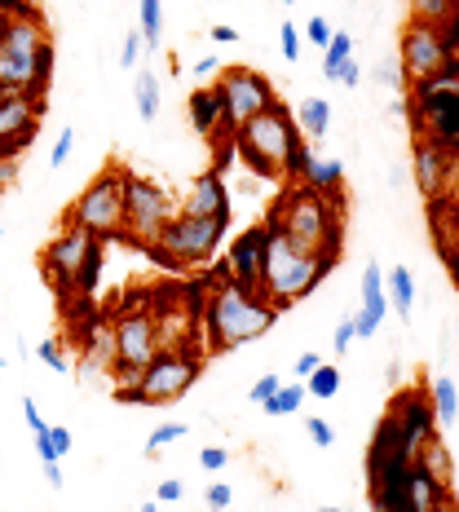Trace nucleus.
I'll return each mask as SVG.
<instances>
[{
	"label": "nucleus",
	"mask_w": 459,
	"mask_h": 512,
	"mask_svg": "<svg viewBox=\"0 0 459 512\" xmlns=\"http://www.w3.org/2000/svg\"><path fill=\"white\" fill-rule=\"evenodd\" d=\"M212 89H217V98H221V120H226L230 137H234L239 124H248L252 115H261L265 106L279 102L274 80L265 76V71H252V67H226Z\"/></svg>",
	"instance_id": "obj_10"
},
{
	"label": "nucleus",
	"mask_w": 459,
	"mask_h": 512,
	"mask_svg": "<svg viewBox=\"0 0 459 512\" xmlns=\"http://www.w3.org/2000/svg\"><path fill=\"white\" fill-rule=\"evenodd\" d=\"M45 482H49L53 490H62V468H58V464H45Z\"/></svg>",
	"instance_id": "obj_53"
},
{
	"label": "nucleus",
	"mask_w": 459,
	"mask_h": 512,
	"mask_svg": "<svg viewBox=\"0 0 459 512\" xmlns=\"http://www.w3.org/2000/svg\"><path fill=\"white\" fill-rule=\"evenodd\" d=\"M265 226H270V221H265ZM336 265H340L336 256L309 252V248H301V243L287 239L283 230L270 226V243H265V261H261V296L283 314L287 305L305 301V296L314 292Z\"/></svg>",
	"instance_id": "obj_3"
},
{
	"label": "nucleus",
	"mask_w": 459,
	"mask_h": 512,
	"mask_svg": "<svg viewBox=\"0 0 459 512\" xmlns=\"http://www.w3.org/2000/svg\"><path fill=\"white\" fill-rule=\"evenodd\" d=\"M84 371L80 376H89V371H111L115 367V340H111V323H98V332L89 336V345H84Z\"/></svg>",
	"instance_id": "obj_26"
},
{
	"label": "nucleus",
	"mask_w": 459,
	"mask_h": 512,
	"mask_svg": "<svg viewBox=\"0 0 459 512\" xmlns=\"http://www.w3.org/2000/svg\"><path fill=\"white\" fill-rule=\"evenodd\" d=\"M0 239H5V230H0Z\"/></svg>",
	"instance_id": "obj_58"
},
{
	"label": "nucleus",
	"mask_w": 459,
	"mask_h": 512,
	"mask_svg": "<svg viewBox=\"0 0 459 512\" xmlns=\"http://www.w3.org/2000/svg\"><path fill=\"white\" fill-rule=\"evenodd\" d=\"M265 243H270V226L265 221H256V226L239 230L230 239V256L221 261L217 274H226L230 283L239 287H252V292H261V261H265Z\"/></svg>",
	"instance_id": "obj_17"
},
{
	"label": "nucleus",
	"mask_w": 459,
	"mask_h": 512,
	"mask_svg": "<svg viewBox=\"0 0 459 512\" xmlns=\"http://www.w3.org/2000/svg\"><path fill=\"white\" fill-rule=\"evenodd\" d=\"M279 45H283V58H287V62H301V36H296L292 23L279 27Z\"/></svg>",
	"instance_id": "obj_41"
},
{
	"label": "nucleus",
	"mask_w": 459,
	"mask_h": 512,
	"mask_svg": "<svg viewBox=\"0 0 459 512\" xmlns=\"http://www.w3.org/2000/svg\"><path fill=\"white\" fill-rule=\"evenodd\" d=\"M177 212H186V217H230V186H226V173H217V168L199 173L186 190H181Z\"/></svg>",
	"instance_id": "obj_18"
},
{
	"label": "nucleus",
	"mask_w": 459,
	"mask_h": 512,
	"mask_svg": "<svg viewBox=\"0 0 459 512\" xmlns=\"http://www.w3.org/2000/svg\"><path fill=\"white\" fill-rule=\"evenodd\" d=\"M274 230H283L292 243L318 252V256H336L345 248V204L327 195H314V190L296 186V181H283L279 199L265 212Z\"/></svg>",
	"instance_id": "obj_2"
},
{
	"label": "nucleus",
	"mask_w": 459,
	"mask_h": 512,
	"mask_svg": "<svg viewBox=\"0 0 459 512\" xmlns=\"http://www.w3.org/2000/svg\"><path fill=\"white\" fill-rule=\"evenodd\" d=\"M111 340H115V376L120 384H133L142 376V367L159 354V332L151 309H124L111 318Z\"/></svg>",
	"instance_id": "obj_11"
},
{
	"label": "nucleus",
	"mask_w": 459,
	"mask_h": 512,
	"mask_svg": "<svg viewBox=\"0 0 459 512\" xmlns=\"http://www.w3.org/2000/svg\"><path fill=\"white\" fill-rule=\"evenodd\" d=\"M279 309L265 301L252 287L230 283L226 274H217V283H208V301L204 314H199V336H204V354H230V349L248 345V340H261L274 327Z\"/></svg>",
	"instance_id": "obj_1"
},
{
	"label": "nucleus",
	"mask_w": 459,
	"mask_h": 512,
	"mask_svg": "<svg viewBox=\"0 0 459 512\" xmlns=\"http://www.w3.org/2000/svg\"><path fill=\"white\" fill-rule=\"evenodd\" d=\"M36 354H40V362H45L49 371H58V376H67V371H71V362H67V354H62L58 340H40Z\"/></svg>",
	"instance_id": "obj_33"
},
{
	"label": "nucleus",
	"mask_w": 459,
	"mask_h": 512,
	"mask_svg": "<svg viewBox=\"0 0 459 512\" xmlns=\"http://www.w3.org/2000/svg\"><path fill=\"white\" fill-rule=\"evenodd\" d=\"M279 384H283L279 376H261V380H256V384H252V393H248V398L256 402V407H265V402H270V398H274V393H279Z\"/></svg>",
	"instance_id": "obj_43"
},
{
	"label": "nucleus",
	"mask_w": 459,
	"mask_h": 512,
	"mask_svg": "<svg viewBox=\"0 0 459 512\" xmlns=\"http://www.w3.org/2000/svg\"><path fill=\"white\" fill-rule=\"evenodd\" d=\"M354 340H358V332H354V318H345V323L336 327V354H345V349L354 345Z\"/></svg>",
	"instance_id": "obj_48"
},
{
	"label": "nucleus",
	"mask_w": 459,
	"mask_h": 512,
	"mask_svg": "<svg viewBox=\"0 0 459 512\" xmlns=\"http://www.w3.org/2000/svg\"><path fill=\"white\" fill-rule=\"evenodd\" d=\"M0 367H9V362H5V354H0Z\"/></svg>",
	"instance_id": "obj_57"
},
{
	"label": "nucleus",
	"mask_w": 459,
	"mask_h": 512,
	"mask_svg": "<svg viewBox=\"0 0 459 512\" xmlns=\"http://www.w3.org/2000/svg\"><path fill=\"white\" fill-rule=\"evenodd\" d=\"M318 367H323V354H314V349H305V354L296 358V380H305L309 371H318Z\"/></svg>",
	"instance_id": "obj_47"
},
{
	"label": "nucleus",
	"mask_w": 459,
	"mask_h": 512,
	"mask_svg": "<svg viewBox=\"0 0 459 512\" xmlns=\"http://www.w3.org/2000/svg\"><path fill=\"white\" fill-rule=\"evenodd\" d=\"M133 102H137V115H142V124H155L159 120V76H155V71H137Z\"/></svg>",
	"instance_id": "obj_27"
},
{
	"label": "nucleus",
	"mask_w": 459,
	"mask_h": 512,
	"mask_svg": "<svg viewBox=\"0 0 459 512\" xmlns=\"http://www.w3.org/2000/svg\"><path fill=\"white\" fill-rule=\"evenodd\" d=\"M442 256H446V270H451V283H455V292H459V234L451 239V248H446Z\"/></svg>",
	"instance_id": "obj_50"
},
{
	"label": "nucleus",
	"mask_w": 459,
	"mask_h": 512,
	"mask_svg": "<svg viewBox=\"0 0 459 512\" xmlns=\"http://www.w3.org/2000/svg\"><path fill=\"white\" fill-rule=\"evenodd\" d=\"M433 512H459V504H455V495H442L437 499V508Z\"/></svg>",
	"instance_id": "obj_54"
},
{
	"label": "nucleus",
	"mask_w": 459,
	"mask_h": 512,
	"mask_svg": "<svg viewBox=\"0 0 459 512\" xmlns=\"http://www.w3.org/2000/svg\"><path fill=\"white\" fill-rule=\"evenodd\" d=\"M190 124H195L199 137H208V142H230L226 133V120H221V98L212 84L190 93Z\"/></svg>",
	"instance_id": "obj_20"
},
{
	"label": "nucleus",
	"mask_w": 459,
	"mask_h": 512,
	"mask_svg": "<svg viewBox=\"0 0 459 512\" xmlns=\"http://www.w3.org/2000/svg\"><path fill=\"white\" fill-rule=\"evenodd\" d=\"M137 512H159V499H151V504H142Z\"/></svg>",
	"instance_id": "obj_55"
},
{
	"label": "nucleus",
	"mask_w": 459,
	"mask_h": 512,
	"mask_svg": "<svg viewBox=\"0 0 459 512\" xmlns=\"http://www.w3.org/2000/svg\"><path fill=\"white\" fill-rule=\"evenodd\" d=\"M407 14L415 18V23L446 27L459 40V5L455 0H407Z\"/></svg>",
	"instance_id": "obj_24"
},
{
	"label": "nucleus",
	"mask_w": 459,
	"mask_h": 512,
	"mask_svg": "<svg viewBox=\"0 0 459 512\" xmlns=\"http://www.w3.org/2000/svg\"><path fill=\"white\" fill-rule=\"evenodd\" d=\"M384 314H389V301H384V270L371 261L367 270H362V309L354 314V332L371 340L380 332Z\"/></svg>",
	"instance_id": "obj_19"
},
{
	"label": "nucleus",
	"mask_w": 459,
	"mask_h": 512,
	"mask_svg": "<svg viewBox=\"0 0 459 512\" xmlns=\"http://www.w3.org/2000/svg\"><path fill=\"white\" fill-rule=\"evenodd\" d=\"M204 349H159V354L142 367L137 376V393L146 398V407H168V402H181L195 380L204 376Z\"/></svg>",
	"instance_id": "obj_9"
},
{
	"label": "nucleus",
	"mask_w": 459,
	"mask_h": 512,
	"mask_svg": "<svg viewBox=\"0 0 459 512\" xmlns=\"http://www.w3.org/2000/svg\"><path fill=\"white\" fill-rule=\"evenodd\" d=\"M455 5H459V0H455Z\"/></svg>",
	"instance_id": "obj_59"
},
{
	"label": "nucleus",
	"mask_w": 459,
	"mask_h": 512,
	"mask_svg": "<svg viewBox=\"0 0 459 512\" xmlns=\"http://www.w3.org/2000/svg\"><path fill=\"white\" fill-rule=\"evenodd\" d=\"M45 120V98L36 93H9L0 102V155H23L40 133Z\"/></svg>",
	"instance_id": "obj_15"
},
{
	"label": "nucleus",
	"mask_w": 459,
	"mask_h": 512,
	"mask_svg": "<svg viewBox=\"0 0 459 512\" xmlns=\"http://www.w3.org/2000/svg\"><path fill=\"white\" fill-rule=\"evenodd\" d=\"M137 31H142L146 49H159V40H164V9H159V0H137Z\"/></svg>",
	"instance_id": "obj_28"
},
{
	"label": "nucleus",
	"mask_w": 459,
	"mask_h": 512,
	"mask_svg": "<svg viewBox=\"0 0 459 512\" xmlns=\"http://www.w3.org/2000/svg\"><path fill=\"white\" fill-rule=\"evenodd\" d=\"M102 248H106V243H102ZM93 252L89 256V261H84V274H80V292L76 296H89L93 292V287H98V274H102V261H106V252Z\"/></svg>",
	"instance_id": "obj_35"
},
{
	"label": "nucleus",
	"mask_w": 459,
	"mask_h": 512,
	"mask_svg": "<svg viewBox=\"0 0 459 512\" xmlns=\"http://www.w3.org/2000/svg\"><path fill=\"white\" fill-rule=\"evenodd\" d=\"M318 512H345V508H332V504H327V508H318Z\"/></svg>",
	"instance_id": "obj_56"
},
{
	"label": "nucleus",
	"mask_w": 459,
	"mask_h": 512,
	"mask_svg": "<svg viewBox=\"0 0 459 512\" xmlns=\"http://www.w3.org/2000/svg\"><path fill=\"white\" fill-rule=\"evenodd\" d=\"M345 58H354V36H349V31H332V40H327V49H323V76L336 80Z\"/></svg>",
	"instance_id": "obj_31"
},
{
	"label": "nucleus",
	"mask_w": 459,
	"mask_h": 512,
	"mask_svg": "<svg viewBox=\"0 0 459 512\" xmlns=\"http://www.w3.org/2000/svg\"><path fill=\"white\" fill-rule=\"evenodd\" d=\"M23 420H27V429H31V433H45V429H49V424H45V415L36 411V402H31V398L23 402Z\"/></svg>",
	"instance_id": "obj_49"
},
{
	"label": "nucleus",
	"mask_w": 459,
	"mask_h": 512,
	"mask_svg": "<svg viewBox=\"0 0 459 512\" xmlns=\"http://www.w3.org/2000/svg\"><path fill=\"white\" fill-rule=\"evenodd\" d=\"M429 407H433L437 429H455V420H459V384L451 376H437L429 384Z\"/></svg>",
	"instance_id": "obj_23"
},
{
	"label": "nucleus",
	"mask_w": 459,
	"mask_h": 512,
	"mask_svg": "<svg viewBox=\"0 0 459 512\" xmlns=\"http://www.w3.org/2000/svg\"><path fill=\"white\" fill-rule=\"evenodd\" d=\"M292 120H296V133H301L305 142H318V137H327V128H332V102L301 98V106L292 111Z\"/></svg>",
	"instance_id": "obj_22"
},
{
	"label": "nucleus",
	"mask_w": 459,
	"mask_h": 512,
	"mask_svg": "<svg viewBox=\"0 0 459 512\" xmlns=\"http://www.w3.org/2000/svg\"><path fill=\"white\" fill-rule=\"evenodd\" d=\"M398 58H402V84H411V89L429 80L459 84V40L446 27L411 18L398 36Z\"/></svg>",
	"instance_id": "obj_5"
},
{
	"label": "nucleus",
	"mask_w": 459,
	"mask_h": 512,
	"mask_svg": "<svg viewBox=\"0 0 459 512\" xmlns=\"http://www.w3.org/2000/svg\"><path fill=\"white\" fill-rule=\"evenodd\" d=\"M186 495V482H177V477H168V482H159V504H177V499Z\"/></svg>",
	"instance_id": "obj_46"
},
{
	"label": "nucleus",
	"mask_w": 459,
	"mask_h": 512,
	"mask_svg": "<svg viewBox=\"0 0 459 512\" xmlns=\"http://www.w3.org/2000/svg\"><path fill=\"white\" fill-rule=\"evenodd\" d=\"M287 181L314 190V195L340 199L345 195V164H340L336 155H323L314 142H301L292 155V164H287Z\"/></svg>",
	"instance_id": "obj_16"
},
{
	"label": "nucleus",
	"mask_w": 459,
	"mask_h": 512,
	"mask_svg": "<svg viewBox=\"0 0 459 512\" xmlns=\"http://www.w3.org/2000/svg\"><path fill=\"white\" fill-rule=\"evenodd\" d=\"M124 177H128V168L106 164L102 173L71 199V208L62 212V226H80L102 243L120 239L124 234Z\"/></svg>",
	"instance_id": "obj_7"
},
{
	"label": "nucleus",
	"mask_w": 459,
	"mask_h": 512,
	"mask_svg": "<svg viewBox=\"0 0 459 512\" xmlns=\"http://www.w3.org/2000/svg\"><path fill=\"white\" fill-rule=\"evenodd\" d=\"M212 40H217V45H239V31L221 23V27H212Z\"/></svg>",
	"instance_id": "obj_51"
},
{
	"label": "nucleus",
	"mask_w": 459,
	"mask_h": 512,
	"mask_svg": "<svg viewBox=\"0 0 459 512\" xmlns=\"http://www.w3.org/2000/svg\"><path fill=\"white\" fill-rule=\"evenodd\" d=\"M173 217H177V199L168 195V186H159L151 177H137V173L124 177V234H120L124 243L146 252Z\"/></svg>",
	"instance_id": "obj_8"
},
{
	"label": "nucleus",
	"mask_w": 459,
	"mask_h": 512,
	"mask_svg": "<svg viewBox=\"0 0 459 512\" xmlns=\"http://www.w3.org/2000/svg\"><path fill=\"white\" fill-rule=\"evenodd\" d=\"M186 433H190L186 424L164 420V424H159V429H155L151 437H146V451H159V446H173V442H181V437H186Z\"/></svg>",
	"instance_id": "obj_32"
},
{
	"label": "nucleus",
	"mask_w": 459,
	"mask_h": 512,
	"mask_svg": "<svg viewBox=\"0 0 459 512\" xmlns=\"http://www.w3.org/2000/svg\"><path fill=\"white\" fill-rule=\"evenodd\" d=\"M102 248V239H93L89 230L80 226H62L58 234L49 239V248L40 252V270H45L49 287H58L62 296H76L80 292V274H84V261Z\"/></svg>",
	"instance_id": "obj_13"
},
{
	"label": "nucleus",
	"mask_w": 459,
	"mask_h": 512,
	"mask_svg": "<svg viewBox=\"0 0 459 512\" xmlns=\"http://www.w3.org/2000/svg\"><path fill=\"white\" fill-rule=\"evenodd\" d=\"M234 155L243 159V164L252 168L256 177L265 181H287V164H292L296 146H301V133H296V120L292 111H287L283 102L265 106L261 115H252L248 124L234 128Z\"/></svg>",
	"instance_id": "obj_4"
},
{
	"label": "nucleus",
	"mask_w": 459,
	"mask_h": 512,
	"mask_svg": "<svg viewBox=\"0 0 459 512\" xmlns=\"http://www.w3.org/2000/svg\"><path fill=\"white\" fill-rule=\"evenodd\" d=\"M226 234H230V217H186V212H177L146 252L155 261H164L168 270H199V265H208L217 256Z\"/></svg>",
	"instance_id": "obj_6"
},
{
	"label": "nucleus",
	"mask_w": 459,
	"mask_h": 512,
	"mask_svg": "<svg viewBox=\"0 0 459 512\" xmlns=\"http://www.w3.org/2000/svg\"><path fill=\"white\" fill-rule=\"evenodd\" d=\"M226 464H230L226 446H204V451H199V468H208V473H221Z\"/></svg>",
	"instance_id": "obj_40"
},
{
	"label": "nucleus",
	"mask_w": 459,
	"mask_h": 512,
	"mask_svg": "<svg viewBox=\"0 0 459 512\" xmlns=\"http://www.w3.org/2000/svg\"><path fill=\"white\" fill-rule=\"evenodd\" d=\"M142 49H146V40H142V31H128L124 36V45H120V67L128 71V67H137V58H142Z\"/></svg>",
	"instance_id": "obj_36"
},
{
	"label": "nucleus",
	"mask_w": 459,
	"mask_h": 512,
	"mask_svg": "<svg viewBox=\"0 0 459 512\" xmlns=\"http://www.w3.org/2000/svg\"><path fill=\"white\" fill-rule=\"evenodd\" d=\"M340 380H345V376H340L336 362H323V367L309 371V376H305L301 384H305L309 398H336V393H340Z\"/></svg>",
	"instance_id": "obj_29"
},
{
	"label": "nucleus",
	"mask_w": 459,
	"mask_h": 512,
	"mask_svg": "<svg viewBox=\"0 0 459 512\" xmlns=\"http://www.w3.org/2000/svg\"><path fill=\"white\" fill-rule=\"evenodd\" d=\"M204 504H208V512H226V508L234 504V490H230L226 482H212V486L204 490Z\"/></svg>",
	"instance_id": "obj_39"
},
{
	"label": "nucleus",
	"mask_w": 459,
	"mask_h": 512,
	"mask_svg": "<svg viewBox=\"0 0 459 512\" xmlns=\"http://www.w3.org/2000/svg\"><path fill=\"white\" fill-rule=\"evenodd\" d=\"M49 442H53V455L67 460L71 446H76V437H71V429H62V424H49Z\"/></svg>",
	"instance_id": "obj_42"
},
{
	"label": "nucleus",
	"mask_w": 459,
	"mask_h": 512,
	"mask_svg": "<svg viewBox=\"0 0 459 512\" xmlns=\"http://www.w3.org/2000/svg\"><path fill=\"white\" fill-rule=\"evenodd\" d=\"M415 186L429 199H459V146H442L429 137H415Z\"/></svg>",
	"instance_id": "obj_14"
},
{
	"label": "nucleus",
	"mask_w": 459,
	"mask_h": 512,
	"mask_svg": "<svg viewBox=\"0 0 459 512\" xmlns=\"http://www.w3.org/2000/svg\"><path fill=\"white\" fill-rule=\"evenodd\" d=\"M336 80L345 84V89H358V84H362V62L345 58V62H340V71H336Z\"/></svg>",
	"instance_id": "obj_44"
},
{
	"label": "nucleus",
	"mask_w": 459,
	"mask_h": 512,
	"mask_svg": "<svg viewBox=\"0 0 459 512\" xmlns=\"http://www.w3.org/2000/svg\"><path fill=\"white\" fill-rule=\"evenodd\" d=\"M71 146H76V128H62L58 133V142H53V151H49V168H62L71 159Z\"/></svg>",
	"instance_id": "obj_37"
},
{
	"label": "nucleus",
	"mask_w": 459,
	"mask_h": 512,
	"mask_svg": "<svg viewBox=\"0 0 459 512\" xmlns=\"http://www.w3.org/2000/svg\"><path fill=\"white\" fill-rule=\"evenodd\" d=\"M305 433H309V442H314L318 451H327V446H336V429L323 420V415H309V420H305Z\"/></svg>",
	"instance_id": "obj_34"
},
{
	"label": "nucleus",
	"mask_w": 459,
	"mask_h": 512,
	"mask_svg": "<svg viewBox=\"0 0 459 512\" xmlns=\"http://www.w3.org/2000/svg\"><path fill=\"white\" fill-rule=\"evenodd\" d=\"M305 36L314 40V45L327 49V40H332V23H327V18H309V23H305Z\"/></svg>",
	"instance_id": "obj_45"
},
{
	"label": "nucleus",
	"mask_w": 459,
	"mask_h": 512,
	"mask_svg": "<svg viewBox=\"0 0 459 512\" xmlns=\"http://www.w3.org/2000/svg\"><path fill=\"white\" fill-rule=\"evenodd\" d=\"M384 301H389L393 314L411 318V309H415V274L407 270V265H393V270L384 274Z\"/></svg>",
	"instance_id": "obj_25"
},
{
	"label": "nucleus",
	"mask_w": 459,
	"mask_h": 512,
	"mask_svg": "<svg viewBox=\"0 0 459 512\" xmlns=\"http://www.w3.org/2000/svg\"><path fill=\"white\" fill-rule=\"evenodd\" d=\"M217 71H221L217 58H199V62H195V76H217Z\"/></svg>",
	"instance_id": "obj_52"
},
{
	"label": "nucleus",
	"mask_w": 459,
	"mask_h": 512,
	"mask_svg": "<svg viewBox=\"0 0 459 512\" xmlns=\"http://www.w3.org/2000/svg\"><path fill=\"white\" fill-rule=\"evenodd\" d=\"M411 115L415 137H429L442 146H459V84L429 80L411 89Z\"/></svg>",
	"instance_id": "obj_12"
},
{
	"label": "nucleus",
	"mask_w": 459,
	"mask_h": 512,
	"mask_svg": "<svg viewBox=\"0 0 459 512\" xmlns=\"http://www.w3.org/2000/svg\"><path fill=\"white\" fill-rule=\"evenodd\" d=\"M305 398H309V393H305V384H301V380L279 384V393H274V398L265 402V415H274V420H283V415L301 411V402H305Z\"/></svg>",
	"instance_id": "obj_30"
},
{
	"label": "nucleus",
	"mask_w": 459,
	"mask_h": 512,
	"mask_svg": "<svg viewBox=\"0 0 459 512\" xmlns=\"http://www.w3.org/2000/svg\"><path fill=\"white\" fill-rule=\"evenodd\" d=\"M415 468H420L424 477H429L433 486H442V490H451L455 486V460H451V446L442 442V433H433V437H424V446L415 451Z\"/></svg>",
	"instance_id": "obj_21"
},
{
	"label": "nucleus",
	"mask_w": 459,
	"mask_h": 512,
	"mask_svg": "<svg viewBox=\"0 0 459 512\" xmlns=\"http://www.w3.org/2000/svg\"><path fill=\"white\" fill-rule=\"evenodd\" d=\"M18 177H23V155H0V195L18 186Z\"/></svg>",
	"instance_id": "obj_38"
}]
</instances>
